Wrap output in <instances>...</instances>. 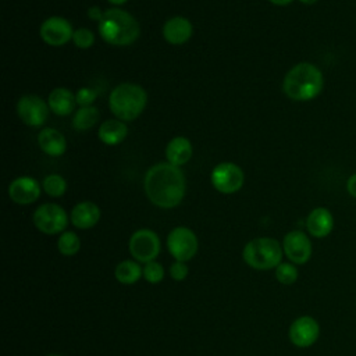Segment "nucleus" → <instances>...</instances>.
<instances>
[{"instance_id": "obj_1", "label": "nucleus", "mask_w": 356, "mask_h": 356, "mask_svg": "<svg viewBox=\"0 0 356 356\" xmlns=\"http://www.w3.org/2000/svg\"><path fill=\"white\" fill-rule=\"evenodd\" d=\"M143 186L149 200L161 209L178 206L186 189L182 171L170 163H159L150 167L145 175Z\"/></svg>"}, {"instance_id": "obj_2", "label": "nucleus", "mask_w": 356, "mask_h": 356, "mask_svg": "<svg viewBox=\"0 0 356 356\" xmlns=\"http://www.w3.org/2000/svg\"><path fill=\"white\" fill-rule=\"evenodd\" d=\"M323 85L324 78L320 68L312 63H299L286 72L282 89L289 99L306 102L318 96Z\"/></svg>"}, {"instance_id": "obj_3", "label": "nucleus", "mask_w": 356, "mask_h": 356, "mask_svg": "<svg viewBox=\"0 0 356 356\" xmlns=\"http://www.w3.org/2000/svg\"><path fill=\"white\" fill-rule=\"evenodd\" d=\"M99 32L104 42L114 46H127L138 39L140 28L138 21L128 11L108 8L99 22Z\"/></svg>"}, {"instance_id": "obj_4", "label": "nucleus", "mask_w": 356, "mask_h": 356, "mask_svg": "<svg viewBox=\"0 0 356 356\" xmlns=\"http://www.w3.org/2000/svg\"><path fill=\"white\" fill-rule=\"evenodd\" d=\"M147 103L145 89L132 82L117 85L108 97L111 113L121 121H132L142 114Z\"/></svg>"}, {"instance_id": "obj_5", "label": "nucleus", "mask_w": 356, "mask_h": 356, "mask_svg": "<svg viewBox=\"0 0 356 356\" xmlns=\"http://www.w3.org/2000/svg\"><path fill=\"white\" fill-rule=\"evenodd\" d=\"M242 256L252 268L270 270L281 264L282 249L278 241L263 236L248 242Z\"/></svg>"}, {"instance_id": "obj_6", "label": "nucleus", "mask_w": 356, "mask_h": 356, "mask_svg": "<svg viewBox=\"0 0 356 356\" xmlns=\"http://www.w3.org/2000/svg\"><path fill=\"white\" fill-rule=\"evenodd\" d=\"M68 218L65 210L56 203H44L33 213L35 227L47 235L63 232L67 227Z\"/></svg>"}, {"instance_id": "obj_7", "label": "nucleus", "mask_w": 356, "mask_h": 356, "mask_svg": "<svg viewBox=\"0 0 356 356\" xmlns=\"http://www.w3.org/2000/svg\"><path fill=\"white\" fill-rule=\"evenodd\" d=\"M167 248L177 261H186L197 252V238L192 229L177 227L168 234Z\"/></svg>"}, {"instance_id": "obj_8", "label": "nucleus", "mask_w": 356, "mask_h": 356, "mask_svg": "<svg viewBox=\"0 0 356 356\" xmlns=\"http://www.w3.org/2000/svg\"><path fill=\"white\" fill-rule=\"evenodd\" d=\"M245 174L242 168L234 163H220L211 171V184L221 193H234L243 185Z\"/></svg>"}, {"instance_id": "obj_9", "label": "nucleus", "mask_w": 356, "mask_h": 356, "mask_svg": "<svg viewBox=\"0 0 356 356\" xmlns=\"http://www.w3.org/2000/svg\"><path fill=\"white\" fill-rule=\"evenodd\" d=\"M131 254L143 263L153 261L160 252V239L152 229H138L129 239Z\"/></svg>"}, {"instance_id": "obj_10", "label": "nucleus", "mask_w": 356, "mask_h": 356, "mask_svg": "<svg viewBox=\"0 0 356 356\" xmlns=\"http://www.w3.org/2000/svg\"><path fill=\"white\" fill-rule=\"evenodd\" d=\"M17 113L29 127H40L49 115V104L38 95H24L17 103Z\"/></svg>"}, {"instance_id": "obj_11", "label": "nucleus", "mask_w": 356, "mask_h": 356, "mask_svg": "<svg viewBox=\"0 0 356 356\" xmlns=\"http://www.w3.org/2000/svg\"><path fill=\"white\" fill-rule=\"evenodd\" d=\"M282 249L293 264H305L312 256V242L302 231H291L284 236Z\"/></svg>"}, {"instance_id": "obj_12", "label": "nucleus", "mask_w": 356, "mask_h": 356, "mask_svg": "<svg viewBox=\"0 0 356 356\" xmlns=\"http://www.w3.org/2000/svg\"><path fill=\"white\" fill-rule=\"evenodd\" d=\"M74 31L70 24L63 17H49L40 25V38L51 46L65 44L72 39Z\"/></svg>"}, {"instance_id": "obj_13", "label": "nucleus", "mask_w": 356, "mask_h": 356, "mask_svg": "<svg viewBox=\"0 0 356 356\" xmlns=\"http://www.w3.org/2000/svg\"><path fill=\"white\" fill-rule=\"evenodd\" d=\"M320 335L318 323L310 316L296 318L289 327V339L298 348L312 346Z\"/></svg>"}, {"instance_id": "obj_14", "label": "nucleus", "mask_w": 356, "mask_h": 356, "mask_svg": "<svg viewBox=\"0 0 356 356\" xmlns=\"http://www.w3.org/2000/svg\"><path fill=\"white\" fill-rule=\"evenodd\" d=\"M40 195V185L35 178L19 177L8 186V196L18 204H31Z\"/></svg>"}, {"instance_id": "obj_15", "label": "nucleus", "mask_w": 356, "mask_h": 356, "mask_svg": "<svg viewBox=\"0 0 356 356\" xmlns=\"http://www.w3.org/2000/svg\"><path fill=\"white\" fill-rule=\"evenodd\" d=\"M306 228L314 238H325L334 228V217L325 207L313 209L306 218Z\"/></svg>"}, {"instance_id": "obj_16", "label": "nucleus", "mask_w": 356, "mask_h": 356, "mask_svg": "<svg viewBox=\"0 0 356 356\" xmlns=\"http://www.w3.org/2000/svg\"><path fill=\"white\" fill-rule=\"evenodd\" d=\"M163 36L168 43L182 44L192 36V24L185 17H172L165 21L163 26Z\"/></svg>"}, {"instance_id": "obj_17", "label": "nucleus", "mask_w": 356, "mask_h": 356, "mask_svg": "<svg viewBox=\"0 0 356 356\" xmlns=\"http://www.w3.org/2000/svg\"><path fill=\"white\" fill-rule=\"evenodd\" d=\"M100 220V209L93 202H81L71 211V222L79 229H88Z\"/></svg>"}, {"instance_id": "obj_18", "label": "nucleus", "mask_w": 356, "mask_h": 356, "mask_svg": "<svg viewBox=\"0 0 356 356\" xmlns=\"http://www.w3.org/2000/svg\"><path fill=\"white\" fill-rule=\"evenodd\" d=\"M40 149L49 156H61L67 149V140L64 135L54 128H43L38 135Z\"/></svg>"}, {"instance_id": "obj_19", "label": "nucleus", "mask_w": 356, "mask_h": 356, "mask_svg": "<svg viewBox=\"0 0 356 356\" xmlns=\"http://www.w3.org/2000/svg\"><path fill=\"white\" fill-rule=\"evenodd\" d=\"M49 108L57 115H68L74 111L76 104L75 95L67 88H56L50 92L47 99Z\"/></svg>"}, {"instance_id": "obj_20", "label": "nucleus", "mask_w": 356, "mask_h": 356, "mask_svg": "<svg viewBox=\"0 0 356 356\" xmlns=\"http://www.w3.org/2000/svg\"><path fill=\"white\" fill-rule=\"evenodd\" d=\"M192 156V143L185 136L172 138L165 147V157L172 165H184Z\"/></svg>"}, {"instance_id": "obj_21", "label": "nucleus", "mask_w": 356, "mask_h": 356, "mask_svg": "<svg viewBox=\"0 0 356 356\" xmlns=\"http://www.w3.org/2000/svg\"><path fill=\"white\" fill-rule=\"evenodd\" d=\"M128 134V128L121 120H107L104 121L99 131V139L106 145H118L121 143Z\"/></svg>"}, {"instance_id": "obj_22", "label": "nucleus", "mask_w": 356, "mask_h": 356, "mask_svg": "<svg viewBox=\"0 0 356 356\" xmlns=\"http://www.w3.org/2000/svg\"><path fill=\"white\" fill-rule=\"evenodd\" d=\"M99 120V110L95 106L79 107L72 118V127L76 131L90 129Z\"/></svg>"}, {"instance_id": "obj_23", "label": "nucleus", "mask_w": 356, "mask_h": 356, "mask_svg": "<svg viewBox=\"0 0 356 356\" xmlns=\"http://www.w3.org/2000/svg\"><path fill=\"white\" fill-rule=\"evenodd\" d=\"M142 274L143 270L140 266L132 260H124L115 267V278L121 284H134L140 278Z\"/></svg>"}, {"instance_id": "obj_24", "label": "nucleus", "mask_w": 356, "mask_h": 356, "mask_svg": "<svg viewBox=\"0 0 356 356\" xmlns=\"http://www.w3.org/2000/svg\"><path fill=\"white\" fill-rule=\"evenodd\" d=\"M57 248H58L61 254L74 256L81 248V241H79V238L75 232L65 231L60 235L58 242H57Z\"/></svg>"}, {"instance_id": "obj_25", "label": "nucleus", "mask_w": 356, "mask_h": 356, "mask_svg": "<svg viewBox=\"0 0 356 356\" xmlns=\"http://www.w3.org/2000/svg\"><path fill=\"white\" fill-rule=\"evenodd\" d=\"M42 186H43L44 192L51 197H60L67 191V182L58 174H50V175L44 177Z\"/></svg>"}, {"instance_id": "obj_26", "label": "nucleus", "mask_w": 356, "mask_h": 356, "mask_svg": "<svg viewBox=\"0 0 356 356\" xmlns=\"http://www.w3.org/2000/svg\"><path fill=\"white\" fill-rule=\"evenodd\" d=\"M275 277L284 285H291L298 280V268L291 263H281L275 267Z\"/></svg>"}, {"instance_id": "obj_27", "label": "nucleus", "mask_w": 356, "mask_h": 356, "mask_svg": "<svg viewBox=\"0 0 356 356\" xmlns=\"http://www.w3.org/2000/svg\"><path fill=\"white\" fill-rule=\"evenodd\" d=\"M143 277H145V280L147 282L157 284L164 277V268H163V266L160 263H157L154 260L149 261V263H146V266L143 268Z\"/></svg>"}, {"instance_id": "obj_28", "label": "nucleus", "mask_w": 356, "mask_h": 356, "mask_svg": "<svg viewBox=\"0 0 356 356\" xmlns=\"http://www.w3.org/2000/svg\"><path fill=\"white\" fill-rule=\"evenodd\" d=\"M72 42L75 46H78L81 49H88L93 44L95 36H93L92 31H89L88 28H78L76 31H74Z\"/></svg>"}, {"instance_id": "obj_29", "label": "nucleus", "mask_w": 356, "mask_h": 356, "mask_svg": "<svg viewBox=\"0 0 356 356\" xmlns=\"http://www.w3.org/2000/svg\"><path fill=\"white\" fill-rule=\"evenodd\" d=\"M97 96V92L90 89V88H81L75 97H76V103L81 106V107H86V106H92V103L95 102Z\"/></svg>"}, {"instance_id": "obj_30", "label": "nucleus", "mask_w": 356, "mask_h": 356, "mask_svg": "<svg viewBox=\"0 0 356 356\" xmlns=\"http://www.w3.org/2000/svg\"><path fill=\"white\" fill-rule=\"evenodd\" d=\"M170 274H171L172 280L182 281L188 275V267H186V264L184 261H175L171 266V268H170Z\"/></svg>"}, {"instance_id": "obj_31", "label": "nucleus", "mask_w": 356, "mask_h": 356, "mask_svg": "<svg viewBox=\"0 0 356 356\" xmlns=\"http://www.w3.org/2000/svg\"><path fill=\"white\" fill-rule=\"evenodd\" d=\"M346 191L348 193L356 199V172L352 174L346 181Z\"/></svg>"}, {"instance_id": "obj_32", "label": "nucleus", "mask_w": 356, "mask_h": 356, "mask_svg": "<svg viewBox=\"0 0 356 356\" xmlns=\"http://www.w3.org/2000/svg\"><path fill=\"white\" fill-rule=\"evenodd\" d=\"M103 14H104V13H102V10H100L97 6H92V7L88 10L89 18H90V19H95V21H99V22L102 21Z\"/></svg>"}, {"instance_id": "obj_33", "label": "nucleus", "mask_w": 356, "mask_h": 356, "mask_svg": "<svg viewBox=\"0 0 356 356\" xmlns=\"http://www.w3.org/2000/svg\"><path fill=\"white\" fill-rule=\"evenodd\" d=\"M273 4H275V6H286V4H289L291 1H293V0H270Z\"/></svg>"}, {"instance_id": "obj_34", "label": "nucleus", "mask_w": 356, "mask_h": 356, "mask_svg": "<svg viewBox=\"0 0 356 356\" xmlns=\"http://www.w3.org/2000/svg\"><path fill=\"white\" fill-rule=\"evenodd\" d=\"M108 3H111V4H115V6H120V4H124L127 0H107Z\"/></svg>"}, {"instance_id": "obj_35", "label": "nucleus", "mask_w": 356, "mask_h": 356, "mask_svg": "<svg viewBox=\"0 0 356 356\" xmlns=\"http://www.w3.org/2000/svg\"><path fill=\"white\" fill-rule=\"evenodd\" d=\"M300 3H303V4H307V6H312V4H314L317 0H299Z\"/></svg>"}, {"instance_id": "obj_36", "label": "nucleus", "mask_w": 356, "mask_h": 356, "mask_svg": "<svg viewBox=\"0 0 356 356\" xmlns=\"http://www.w3.org/2000/svg\"><path fill=\"white\" fill-rule=\"evenodd\" d=\"M47 356H61V355H54V353H51V355H47Z\"/></svg>"}]
</instances>
